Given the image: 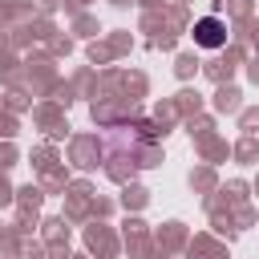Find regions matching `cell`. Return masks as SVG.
<instances>
[{"mask_svg": "<svg viewBox=\"0 0 259 259\" xmlns=\"http://www.w3.org/2000/svg\"><path fill=\"white\" fill-rule=\"evenodd\" d=\"M194 40H198L202 49H219V45L227 40V32H223V20H214V16L198 20V24H194Z\"/></svg>", "mask_w": 259, "mask_h": 259, "instance_id": "obj_1", "label": "cell"}]
</instances>
